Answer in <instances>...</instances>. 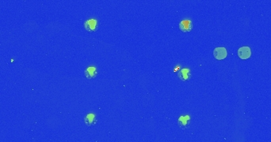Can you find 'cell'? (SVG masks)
Masks as SVG:
<instances>
[{"label": "cell", "instance_id": "8", "mask_svg": "<svg viewBox=\"0 0 271 142\" xmlns=\"http://www.w3.org/2000/svg\"><path fill=\"white\" fill-rule=\"evenodd\" d=\"M85 123H86L87 126H91V125H94L95 123V115H93V114H89V115H86L85 117Z\"/></svg>", "mask_w": 271, "mask_h": 142}, {"label": "cell", "instance_id": "1", "mask_svg": "<svg viewBox=\"0 0 271 142\" xmlns=\"http://www.w3.org/2000/svg\"><path fill=\"white\" fill-rule=\"evenodd\" d=\"M227 51L224 47H217L213 51V55L218 60H222L227 57Z\"/></svg>", "mask_w": 271, "mask_h": 142}, {"label": "cell", "instance_id": "7", "mask_svg": "<svg viewBox=\"0 0 271 142\" xmlns=\"http://www.w3.org/2000/svg\"><path fill=\"white\" fill-rule=\"evenodd\" d=\"M189 116H181L178 119V124L182 128H185L189 125Z\"/></svg>", "mask_w": 271, "mask_h": 142}, {"label": "cell", "instance_id": "2", "mask_svg": "<svg viewBox=\"0 0 271 142\" xmlns=\"http://www.w3.org/2000/svg\"><path fill=\"white\" fill-rule=\"evenodd\" d=\"M84 27L87 31L94 32L97 29L98 27V21L95 19H89L85 22L84 23Z\"/></svg>", "mask_w": 271, "mask_h": 142}, {"label": "cell", "instance_id": "4", "mask_svg": "<svg viewBox=\"0 0 271 142\" xmlns=\"http://www.w3.org/2000/svg\"><path fill=\"white\" fill-rule=\"evenodd\" d=\"M179 29L181 31L184 33L191 31L192 29V22L190 20H184L181 21L179 24Z\"/></svg>", "mask_w": 271, "mask_h": 142}, {"label": "cell", "instance_id": "3", "mask_svg": "<svg viewBox=\"0 0 271 142\" xmlns=\"http://www.w3.org/2000/svg\"><path fill=\"white\" fill-rule=\"evenodd\" d=\"M238 55L242 59H247L251 55V51L248 47H240L238 50Z\"/></svg>", "mask_w": 271, "mask_h": 142}, {"label": "cell", "instance_id": "5", "mask_svg": "<svg viewBox=\"0 0 271 142\" xmlns=\"http://www.w3.org/2000/svg\"><path fill=\"white\" fill-rule=\"evenodd\" d=\"M85 76L87 78L90 79V78H94L97 74V69L94 66H90L85 70Z\"/></svg>", "mask_w": 271, "mask_h": 142}, {"label": "cell", "instance_id": "6", "mask_svg": "<svg viewBox=\"0 0 271 142\" xmlns=\"http://www.w3.org/2000/svg\"><path fill=\"white\" fill-rule=\"evenodd\" d=\"M189 76H190V71L189 69H182L178 73V77L182 81H187L189 78Z\"/></svg>", "mask_w": 271, "mask_h": 142}]
</instances>
